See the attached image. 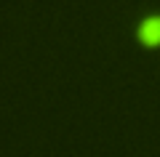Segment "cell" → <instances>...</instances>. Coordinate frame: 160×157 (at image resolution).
I'll return each mask as SVG.
<instances>
[{"label": "cell", "instance_id": "6da1fadb", "mask_svg": "<svg viewBox=\"0 0 160 157\" xmlns=\"http://www.w3.org/2000/svg\"><path fill=\"white\" fill-rule=\"evenodd\" d=\"M136 40L144 48H160V13H147L139 22Z\"/></svg>", "mask_w": 160, "mask_h": 157}]
</instances>
